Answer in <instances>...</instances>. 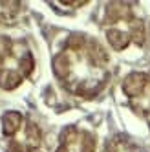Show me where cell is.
Segmentation results:
<instances>
[{"mask_svg":"<svg viewBox=\"0 0 150 152\" xmlns=\"http://www.w3.org/2000/svg\"><path fill=\"white\" fill-rule=\"evenodd\" d=\"M53 73L68 94L81 99H93L108 84L112 66L108 51L97 39L73 33L53 57Z\"/></svg>","mask_w":150,"mask_h":152,"instance_id":"1","label":"cell"},{"mask_svg":"<svg viewBox=\"0 0 150 152\" xmlns=\"http://www.w3.org/2000/svg\"><path fill=\"white\" fill-rule=\"evenodd\" d=\"M103 33L115 51H125L130 46H143L145 42V20L132 4L110 2L103 15Z\"/></svg>","mask_w":150,"mask_h":152,"instance_id":"2","label":"cell"},{"mask_svg":"<svg viewBox=\"0 0 150 152\" xmlns=\"http://www.w3.org/2000/svg\"><path fill=\"white\" fill-rule=\"evenodd\" d=\"M35 70V57L22 39L0 35V88L15 90Z\"/></svg>","mask_w":150,"mask_h":152,"instance_id":"3","label":"cell"},{"mask_svg":"<svg viewBox=\"0 0 150 152\" xmlns=\"http://www.w3.org/2000/svg\"><path fill=\"white\" fill-rule=\"evenodd\" d=\"M2 134L7 152H37L42 143L39 125L17 110L2 114Z\"/></svg>","mask_w":150,"mask_h":152,"instance_id":"4","label":"cell"},{"mask_svg":"<svg viewBox=\"0 0 150 152\" xmlns=\"http://www.w3.org/2000/svg\"><path fill=\"white\" fill-rule=\"evenodd\" d=\"M128 106L150 126V72H132L123 81Z\"/></svg>","mask_w":150,"mask_h":152,"instance_id":"5","label":"cell"},{"mask_svg":"<svg viewBox=\"0 0 150 152\" xmlns=\"http://www.w3.org/2000/svg\"><path fill=\"white\" fill-rule=\"evenodd\" d=\"M97 139L86 128L70 125L62 128L55 152H95Z\"/></svg>","mask_w":150,"mask_h":152,"instance_id":"6","label":"cell"},{"mask_svg":"<svg viewBox=\"0 0 150 152\" xmlns=\"http://www.w3.org/2000/svg\"><path fill=\"white\" fill-rule=\"evenodd\" d=\"M103 152H146V150L128 136H114L106 141Z\"/></svg>","mask_w":150,"mask_h":152,"instance_id":"7","label":"cell"},{"mask_svg":"<svg viewBox=\"0 0 150 152\" xmlns=\"http://www.w3.org/2000/svg\"><path fill=\"white\" fill-rule=\"evenodd\" d=\"M22 11L20 2H0V26L11 24Z\"/></svg>","mask_w":150,"mask_h":152,"instance_id":"8","label":"cell"}]
</instances>
